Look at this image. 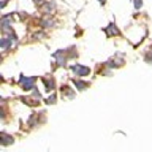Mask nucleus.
I'll use <instances>...</instances> for the list:
<instances>
[{
    "label": "nucleus",
    "mask_w": 152,
    "mask_h": 152,
    "mask_svg": "<svg viewBox=\"0 0 152 152\" xmlns=\"http://www.w3.org/2000/svg\"><path fill=\"white\" fill-rule=\"evenodd\" d=\"M73 71L75 73H78V76H86L89 73V68H86V66H79V65H75L73 66Z\"/></svg>",
    "instance_id": "nucleus-1"
},
{
    "label": "nucleus",
    "mask_w": 152,
    "mask_h": 152,
    "mask_svg": "<svg viewBox=\"0 0 152 152\" xmlns=\"http://www.w3.org/2000/svg\"><path fill=\"white\" fill-rule=\"evenodd\" d=\"M33 81H35L33 78H32V79H22V81H21V84H22V87H24V89H27V90H28V89H32Z\"/></svg>",
    "instance_id": "nucleus-2"
}]
</instances>
